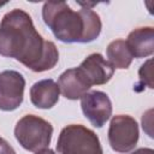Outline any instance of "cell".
<instances>
[{"mask_svg":"<svg viewBox=\"0 0 154 154\" xmlns=\"http://www.w3.org/2000/svg\"><path fill=\"white\" fill-rule=\"evenodd\" d=\"M0 55L13 58L34 72L53 69L59 60L54 42L45 40L23 10L7 12L0 23Z\"/></svg>","mask_w":154,"mask_h":154,"instance_id":"6da1fadb","label":"cell"},{"mask_svg":"<svg viewBox=\"0 0 154 154\" xmlns=\"http://www.w3.org/2000/svg\"><path fill=\"white\" fill-rule=\"evenodd\" d=\"M42 19L55 38L65 43H89L101 32L100 16L89 7L73 11L66 2H45Z\"/></svg>","mask_w":154,"mask_h":154,"instance_id":"7a4b0ae2","label":"cell"},{"mask_svg":"<svg viewBox=\"0 0 154 154\" xmlns=\"http://www.w3.org/2000/svg\"><path fill=\"white\" fill-rule=\"evenodd\" d=\"M52 135V124L35 114H26L22 117L14 126V137L18 143L25 150L32 153L48 148Z\"/></svg>","mask_w":154,"mask_h":154,"instance_id":"3957f363","label":"cell"},{"mask_svg":"<svg viewBox=\"0 0 154 154\" xmlns=\"http://www.w3.org/2000/svg\"><path fill=\"white\" fill-rule=\"evenodd\" d=\"M55 148L59 154H103L97 135L82 124L63 128Z\"/></svg>","mask_w":154,"mask_h":154,"instance_id":"277c9868","label":"cell"},{"mask_svg":"<svg viewBox=\"0 0 154 154\" xmlns=\"http://www.w3.org/2000/svg\"><path fill=\"white\" fill-rule=\"evenodd\" d=\"M107 137L108 143L114 152L129 153L138 142V124L131 116L117 114L111 119Z\"/></svg>","mask_w":154,"mask_h":154,"instance_id":"5b68a950","label":"cell"},{"mask_svg":"<svg viewBox=\"0 0 154 154\" xmlns=\"http://www.w3.org/2000/svg\"><path fill=\"white\" fill-rule=\"evenodd\" d=\"M25 79L14 70L0 72V111L11 112L17 109L24 99Z\"/></svg>","mask_w":154,"mask_h":154,"instance_id":"8992f818","label":"cell"},{"mask_svg":"<svg viewBox=\"0 0 154 154\" xmlns=\"http://www.w3.org/2000/svg\"><path fill=\"white\" fill-rule=\"evenodd\" d=\"M79 100L84 117L95 128H102L111 118L112 102L106 93L100 90L88 91Z\"/></svg>","mask_w":154,"mask_h":154,"instance_id":"52a82bcc","label":"cell"},{"mask_svg":"<svg viewBox=\"0 0 154 154\" xmlns=\"http://www.w3.org/2000/svg\"><path fill=\"white\" fill-rule=\"evenodd\" d=\"M77 69L90 87L106 84L111 81L114 73L113 66L100 53L88 55Z\"/></svg>","mask_w":154,"mask_h":154,"instance_id":"ba28073f","label":"cell"},{"mask_svg":"<svg viewBox=\"0 0 154 154\" xmlns=\"http://www.w3.org/2000/svg\"><path fill=\"white\" fill-rule=\"evenodd\" d=\"M60 97V89L52 78L41 79L30 88L31 103L41 109H49L55 106Z\"/></svg>","mask_w":154,"mask_h":154,"instance_id":"9c48e42d","label":"cell"},{"mask_svg":"<svg viewBox=\"0 0 154 154\" xmlns=\"http://www.w3.org/2000/svg\"><path fill=\"white\" fill-rule=\"evenodd\" d=\"M57 84L63 96L69 100L81 99L91 88L77 67L64 71L59 76Z\"/></svg>","mask_w":154,"mask_h":154,"instance_id":"30bf717a","label":"cell"},{"mask_svg":"<svg viewBox=\"0 0 154 154\" xmlns=\"http://www.w3.org/2000/svg\"><path fill=\"white\" fill-rule=\"evenodd\" d=\"M132 58H147L154 52V29L142 26L132 30L125 41Z\"/></svg>","mask_w":154,"mask_h":154,"instance_id":"8fae6325","label":"cell"},{"mask_svg":"<svg viewBox=\"0 0 154 154\" xmlns=\"http://www.w3.org/2000/svg\"><path fill=\"white\" fill-rule=\"evenodd\" d=\"M106 54L108 58V63L113 66V69L126 70L132 63V55L125 43L124 40L118 38L112 41L106 49Z\"/></svg>","mask_w":154,"mask_h":154,"instance_id":"7c38bea8","label":"cell"},{"mask_svg":"<svg viewBox=\"0 0 154 154\" xmlns=\"http://www.w3.org/2000/svg\"><path fill=\"white\" fill-rule=\"evenodd\" d=\"M152 59H148L140 69L138 76H140V84L141 85H147L148 88H153V82H152Z\"/></svg>","mask_w":154,"mask_h":154,"instance_id":"4fadbf2b","label":"cell"},{"mask_svg":"<svg viewBox=\"0 0 154 154\" xmlns=\"http://www.w3.org/2000/svg\"><path fill=\"white\" fill-rule=\"evenodd\" d=\"M0 154H16L13 147L1 137H0Z\"/></svg>","mask_w":154,"mask_h":154,"instance_id":"5bb4252c","label":"cell"},{"mask_svg":"<svg viewBox=\"0 0 154 154\" xmlns=\"http://www.w3.org/2000/svg\"><path fill=\"white\" fill-rule=\"evenodd\" d=\"M131 154H154V150L152 148H138L134 150Z\"/></svg>","mask_w":154,"mask_h":154,"instance_id":"9a60e30c","label":"cell"},{"mask_svg":"<svg viewBox=\"0 0 154 154\" xmlns=\"http://www.w3.org/2000/svg\"><path fill=\"white\" fill-rule=\"evenodd\" d=\"M35 154H55V153H54V150H52V149H49V148H45V149H42V150L36 152Z\"/></svg>","mask_w":154,"mask_h":154,"instance_id":"2e32d148","label":"cell"}]
</instances>
